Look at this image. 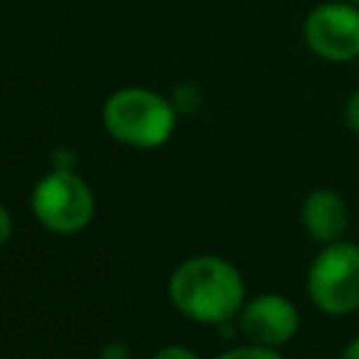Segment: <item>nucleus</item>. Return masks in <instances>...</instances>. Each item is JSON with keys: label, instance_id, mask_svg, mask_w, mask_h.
<instances>
[{"label": "nucleus", "instance_id": "14", "mask_svg": "<svg viewBox=\"0 0 359 359\" xmlns=\"http://www.w3.org/2000/svg\"><path fill=\"white\" fill-rule=\"evenodd\" d=\"M348 3H356V6H359V0H348Z\"/></svg>", "mask_w": 359, "mask_h": 359}, {"label": "nucleus", "instance_id": "9", "mask_svg": "<svg viewBox=\"0 0 359 359\" xmlns=\"http://www.w3.org/2000/svg\"><path fill=\"white\" fill-rule=\"evenodd\" d=\"M342 121H345V126L359 137V90L348 95V101H345V107H342Z\"/></svg>", "mask_w": 359, "mask_h": 359}, {"label": "nucleus", "instance_id": "3", "mask_svg": "<svg viewBox=\"0 0 359 359\" xmlns=\"http://www.w3.org/2000/svg\"><path fill=\"white\" fill-rule=\"evenodd\" d=\"M309 300L328 317L359 311V244L331 241L311 258L306 272Z\"/></svg>", "mask_w": 359, "mask_h": 359}, {"label": "nucleus", "instance_id": "2", "mask_svg": "<svg viewBox=\"0 0 359 359\" xmlns=\"http://www.w3.org/2000/svg\"><path fill=\"white\" fill-rule=\"evenodd\" d=\"M180 109L149 87H121L101 107L107 135L129 149H160L177 129Z\"/></svg>", "mask_w": 359, "mask_h": 359}, {"label": "nucleus", "instance_id": "4", "mask_svg": "<svg viewBox=\"0 0 359 359\" xmlns=\"http://www.w3.org/2000/svg\"><path fill=\"white\" fill-rule=\"evenodd\" d=\"M36 222L59 236L81 233L95 216V194L73 168H53L36 180L31 191Z\"/></svg>", "mask_w": 359, "mask_h": 359}, {"label": "nucleus", "instance_id": "10", "mask_svg": "<svg viewBox=\"0 0 359 359\" xmlns=\"http://www.w3.org/2000/svg\"><path fill=\"white\" fill-rule=\"evenodd\" d=\"M151 359H202L196 351H191V348H185V345H165V348H160Z\"/></svg>", "mask_w": 359, "mask_h": 359}, {"label": "nucleus", "instance_id": "11", "mask_svg": "<svg viewBox=\"0 0 359 359\" xmlns=\"http://www.w3.org/2000/svg\"><path fill=\"white\" fill-rule=\"evenodd\" d=\"M11 230H14V219H11L8 208H6V205H0V247H6V244H8Z\"/></svg>", "mask_w": 359, "mask_h": 359}, {"label": "nucleus", "instance_id": "8", "mask_svg": "<svg viewBox=\"0 0 359 359\" xmlns=\"http://www.w3.org/2000/svg\"><path fill=\"white\" fill-rule=\"evenodd\" d=\"M213 359H283L278 348H266V345H255V342H247V345H236V348H227L222 351L219 356Z\"/></svg>", "mask_w": 359, "mask_h": 359}, {"label": "nucleus", "instance_id": "5", "mask_svg": "<svg viewBox=\"0 0 359 359\" xmlns=\"http://www.w3.org/2000/svg\"><path fill=\"white\" fill-rule=\"evenodd\" d=\"M303 42L331 65L359 59V6L348 0L317 3L303 20Z\"/></svg>", "mask_w": 359, "mask_h": 359}, {"label": "nucleus", "instance_id": "13", "mask_svg": "<svg viewBox=\"0 0 359 359\" xmlns=\"http://www.w3.org/2000/svg\"><path fill=\"white\" fill-rule=\"evenodd\" d=\"M342 359H359V337H353V339L342 348Z\"/></svg>", "mask_w": 359, "mask_h": 359}, {"label": "nucleus", "instance_id": "12", "mask_svg": "<svg viewBox=\"0 0 359 359\" xmlns=\"http://www.w3.org/2000/svg\"><path fill=\"white\" fill-rule=\"evenodd\" d=\"M104 359H129V351H126V345L112 342V345L104 348Z\"/></svg>", "mask_w": 359, "mask_h": 359}, {"label": "nucleus", "instance_id": "7", "mask_svg": "<svg viewBox=\"0 0 359 359\" xmlns=\"http://www.w3.org/2000/svg\"><path fill=\"white\" fill-rule=\"evenodd\" d=\"M300 222L314 241L331 244L345 236L348 222H351V208L339 191L314 188L300 205Z\"/></svg>", "mask_w": 359, "mask_h": 359}, {"label": "nucleus", "instance_id": "1", "mask_svg": "<svg viewBox=\"0 0 359 359\" xmlns=\"http://www.w3.org/2000/svg\"><path fill=\"white\" fill-rule=\"evenodd\" d=\"M171 306L202 325H227L247 303V286L236 264L222 255H194L168 278Z\"/></svg>", "mask_w": 359, "mask_h": 359}, {"label": "nucleus", "instance_id": "6", "mask_svg": "<svg viewBox=\"0 0 359 359\" xmlns=\"http://www.w3.org/2000/svg\"><path fill=\"white\" fill-rule=\"evenodd\" d=\"M238 328L241 334L266 348H280L292 342L300 331V311L297 306L278 292H264L250 297L238 311Z\"/></svg>", "mask_w": 359, "mask_h": 359}]
</instances>
